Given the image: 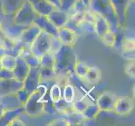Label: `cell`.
Returning a JSON list of instances; mask_svg holds the SVG:
<instances>
[{"mask_svg":"<svg viewBox=\"0 0 135 126\" xmlns=\"http://www.w3.org/2000/svg\"><path fill=\"white\" fill-rule=\"evenodd\" d=\"M77 55L73 46L62 45L60 49L55 54L54 71L56 76V82L63 87L68 82L69 77L74 73V67L77 62Z\"/></svg>","mask_w":135,"mask_h":126,"instance_id":"cell-1","label":"cell"},{"mask_svg":"<svg viewBox=\"0 0 135 126\" xmlns=\"http://www.w3.org/2000/svg\"><path fill=\"white\" fill-rule=\"evenodd\" d=\"M47 91V83L41 82L37 90L31 93L26 102L23 105L24 114L32 118H38L42 115L45 113L42 97Z\"/></svg>","mask_w":135,"mask_h":126,"instance_id":"cell-2","label":"cell"},{"mask_svg":"<svg viewBox=\"0 0 135 126\" xmlns=\"http://www.w3.org/2000/svg\"><path fill=\"white\" fill-rule=\"evenodd\" d=\"M90 9L108 20L111 30L114 31L115 33L119 30L121 27L110 0H91Z\"/></svg>","mask_w":135,"mask_h":126,"instance_id":"cell-3","label":"cell"},{"mask_svg":"<svg viewBox=\"0 0 135 126\" xmlns=\"http://www.w3.org/2000/svg\"><path fill=\"white\" fill-rule=\"evenodd\" d=\"M38 15L28 0H25L21 7L13 15V25L17 27L26 28L33 25L35 18Z\"/></svg>","mask_w":135,"mask_h":126,"instance_id":"cell-4","label":"cell"},{"mask_svg":"<svg viewBox=\"0 0 135 126\" xmlns=\"http://www.w3.org/2000/svg\"><path fill=\"white\" fill-rule=\"evenodd\" d=\"M53 36L45 31H40V33L36 37L33 43L30 46L31 52L37 58H40L43 55L47 53L50 50L51 43H52Z\"/></svg>","mask_w":135,"mask_h":126,"instance_id":"cell-5","label":"cell"},{"mask_svg":"<svg viewBox=\"0 0 135 126\" xmlns=\"http://www.w3.org/2000/svg\"><path fill=\"white\" fill-rule=\"evenodd\" d=\"M40 84V67H30V70L28 73L27 77L23 82V87L31 94L37 90Z\"/></svg>","mask_w":135,"mask_h":126,"instance_id":"cell-6","label":"cell"},{"mask_svg":"<svg viewBox=\"0 0 135 126\" xmlns=\"http://www.w3.org/2000/svg\"><path fill=\"white\" fill-rule=\"evenodd\" d=\"M117 99L118 96L115 93L109 91H105L102 92L100 96L97 97L96 104L99 107L101 111L113 112Z\"/></svg>","mask_w":135,"mask_h":126,"instance_id":"cell-7","label":"cell"},{"mask_svg":"<svg viewBox=\"0 0 135 126\" xmlns=\"http://www.w3.org/2000/svg\"><path fill=\"white\" fill-rule=\"evenodd\" d=\"M134 108V100L129 96H123L117 99L113 112L119 116H126L133 111Z\"/></svg>","mask_w":135,"mask_h":126,"instance_id":"cell-8","label":"cell"},{"mask_svg":"<svg viewBox=\"0 0 135 126\" xmlns=\"http://www.w3.org/2000/svg\"><path fill=\"white\" fill-rule=\"evenodd\" d=\"M112 6L117 15L120 27H123L127 21L128 8L131 0H110Z\"/></svg>","mask_w":135,"mask_h":126,"instance_id":"cell-9","label":"cell"},{"mask_svg":"<svg viewBox=\"0 0 135 126\" xmlns=\"http://www.w3.org/2000/svg\"><path fill=\"white\" fill-rule=\"evenodd\" d=\"M40 28L35 24L24 28L18 35V41L23 45L30 46L36 37L40 33Z\"/></svg>","mask_w":135,"mask_h":126,"instance_id":"cell-10","label":"cell"},{"mask_svg":"<svg viewBox=\"0 0 135 126\" xmlns=\"http://www.w3.org/2000/svg\"><path fill=\"white\" fill-rule=\"evenodd\" d=\"M78 34L75 30L67 26H63L58 29L57 38L62 45L73 46L76 44L78 38Z\"/></svg>","mask_w":135,"mask_h":126,"instance_id":"cell-11","label":"cell"},{"mask_svg":"<svg viewBox=\"0 0 135 126\" xmlns=\"http://www.w3.org/2000/svg\"><path fill=\"white\" fill-rule=\"evenodd\" d=\"M23 87V82L15 78L0 80V97L15 93Z\"/></svg>","mask_w":135,"mask_h":126,"instance_id":"cell-12","label":"cell"},{"mask_svg":"<svg viewBox=\"0 0 135 126\" xmlns=\"http://www.w3.org/2000/svg\"><path fill=\"white\" fill-rule=\"evenodd\" d=\"M20 44V47L18 50L16 55L24 59L26 63L30 67H40V60L31 52L29 45Z\"/></svg>","mask_w":135,"mask_h":126,"instance_id":"cell-13","label":"cell"},{"mask_svg":"<svg viewBox=\"0 0 135 126\" xmlns=\"http://www.w3.org/2000/svg\"><path fill=\"white\" fill-rule=\"evenodd\" d=\"M33 24L38 26L40 29V30L46 32V33L50 34L53 37H57L58 28L55 27L52 23L49 20L47 16H43V15H38L35 18Z\"/></svg>","mask_w":135,"mask_h":126,"instance_id":"cell-14","label":"cell"},{"mask_svg":"<svg viewBox=\"0 0 135 126\" xmlns=\"http://www.w3.org/2000/svg\"><path fill=\"white\" fill-rule=\"evenodd\" d=\"M47 18L52 24L58 29L66 26L69 20V13L61 9L55 8L47 15Z\"/></svg>","mask_w":135,"mask_h":126,"instance_id":"cell-15","label":"cell"},{"mask_svg":"<svg viewBox=\"0 0 135 126\" xmlns=\"http://www.w3.org/2000/svg\"><path fill=\"white\" fill-rule=\"evenodd\" d=\"M18 44V41L7 33L6 30L0 22V45L5 49L8 52H10L16 49Z\"/></svg>","mask_w":135,"mask_h":126,"instance_id":"cell-16","label":"cell"},{"mask_svg":"<svg viewBox=\"0 0 135 126\" xmlns=\"http://www.w3.org/2000/svg\"><path fill=\"white\" fill-rule=\"evenodd\" d=\"M30 70V67L26 63L25 60L20 57H17L15 67L13 70V78L23 82L25 77H27Z\"/></svg>","mask_w":135,"mask_h":126,"instance_id":"cell-17","label":"cell"},{"mask_svg":"<svg viewBox=\"0 0 135 126\" xmlns=\"http://www.w3.org/2000/svg\"><path fill=\"white\" fill-rule=\"evenodd\" d=\"M33 7L35 11L39 15L47 16L49 13L55 8L47 0H28Z\"/></svg>","mask_w":135,"mask_h":126,"instance_id":"cell-18","label":"cell"},{"mask_svg":"<svg viewBox=\"0 0 135 126\" xmlns=\"http://www.w3.org/2000/svg\"><path fill=\"white\" fill-rule=\"evenodd\" d=\"M25 0H2L1 10L5 15H13Z\"/></svg>","mask_w":135,"mask_h":126,"instance_id":"cell-19","label":"cell"},{"mask_svg":"<svg viewBox=\"0 0 135 126\" xmlns=\"http://www.w3.org/2000/svg\"><path fill=\"white\" fill-rule=\"evenodd\" d=\"M110 29V25L108 20H106L104 17L98 15V13H95V20H94V33L97 35V36L100 38V37L108 31Z\"/></svg>","mask_w":135,"mask_h":126,"instance_id":"cell-20","label":"cell"},{"mask_svg":"<svg viewBox=\"0 0 135 126\" xmlns=\"http://www.w3.org/2000/svg\"><path fill=\"white\" fill-rule=\"evenodd\" d=\"M22 114H24V108H23V106H20L18 108L13 109L7 110L2 117L0 118V126L2 125L8 126V124L11 122L12 119H13L16 117H20Z\"/></svg>","mask_w":135,"mask_h":126,"instance_id":"cell-21","label":"cell"},{"mask_svg":"<svg viewBox=\"0 0 135 126\" xmlns=\"http://www.w3.org/2000/svg\"><path fill=\"white\" fill-rule=\"evenodd\" d=\"M53 105H54V109L55 112L62 115L67 114L69 113H71V112L75 111L73 109L72 102H69L66 101L63 97H61V99L58 100L57 102H53Z\"/></svg>","mask_w":135,"mask_h":126,"instance_id":"cell-22","label":"cell"},{"mask_svg":"<svg viewBox=\"0 0 135 126\" xmlns=\"http://www.w3.org/2000/svg\"><path fill=\"white\" fill-rule=\"evenodd\" d=\"M101 77L102 73L100 69L97 67H90L86 74L84 80L86 82L91 84V85H96L100 82Z\"/></svg>","mask_w":135,"mask_h":126,"instance_id":"cell-23","label":"cell"},{"mask_svg":"<svg viewBox=\"0 0 135 126\" xmlns=\"http://www.w3.org/2000/svg\"><path fill=\"white\" fill-rule=\"evenodd\" d=\"M16 62H17L16 55H13L10 52H5L2 55L1 59H0L2 68L9 70V71L12 72L13 68L15 67Z\"/></svg>","mask_w":135,"mask_h":126,"instance_id":"cell-24","label":"cell"},{"mask_svg":"<svg viewBox=\"0 0 135 126\" xmlns=\"http://www.w3.org/2000/svg\"><path fill=\"white\" fill-rule=\"evenodd\" d=\"M64 118L66 119L68 126L82 125V124H84L85 122L87 121L84 119L82 114L77 113V112H76V111H73V112H71V113L65 114Z\"/></svg>","mask_w":135,"mask_h":126,"instance_id":"cell-25","label":"cell"},{"mask_svg":"<svg viewBox=\"0 0 135 126\" xmlns=\"http://www.w3.org/2000/svg\"><path fill=\"white\" fill-rule=\"evenodd\" d=\"M48 95L52 102H57L62 97V87L56 82H53L48 89Z\"/></svg>","mask_w":135,"mask_h":126,"instance_id":"cell-26","label":"cell"},{"mask_svg":"<svg viewBox=\"0 0 135 126\" xmlns=\"http://www.w3.org/2000/svg\"><path fill=\"white\" fill-rule=\"evenodd\" d=\"M62 97L69 102H73V101L75 100L76 97L75 87L70 82H66L62 87Z\"/></svg>","mask_w":135,"mask_h":126,"instance_id":"cell-27","label":"cell"},{"mask_svg":"<svg viewBox=\"0 0 135 126\" xmlns=\"http://www.w3.org/2000/svg\"><path fill=\"white\" fill-rule=\"evenodd\" d=\"M101 109L97 106V104H87L86 109L83 111L82 115L84 119L87 121L93 120L97 117V115L100 114Z\"/></svg>","mask_w":135,"mask_h":126,"instance_id":"cell-28","label":"cell"},{"mask_svg":"<svg viewBox=\"0 0 135 126\" xmlns=\"http://www.w3.org/2000/svg\"><path fill=\"white\" fill-rule=\"evenodd\" d=\"M100 40L106 46L113 48L117 44V33L109 30L100 37Z\"/></svg>","mask_w":135,"mask_h":126,"instance_id":"cell-29","label":"cell"},{"mask_svg":"<svg viewBox=\"0 0 135 126\" xmlns=\"http://www.w3.org/2000/svg\"><path fill=\"white\" fill-rule=\"evenodd\" d=\"M40 83L41 82H55L56 76L54 69L44 68L40 67Z\"/></svg>","mask_w":135,"mask_h":126,"instance_id":"cell-30","label":"cell"},{"mask_svg":"<svg viewBox=\"0 0 135 126\" xmlns=\"http://www.w3.org/2000/svg\"><path fill=\"white\" fill-rule=\"evenodd\" d=\"M40 60V67L44 68H49V69H54L55 65V55L47 52L42 57L39 58Z\"/></svg>","mask_w":135,"mask_h":126,"instance_id":"cell-31","label":"cell"},{"mask_svg":"<svg viewBox=\"0 0 135 126\" xmlns=\"http://www.w3.org/2000/svg\"><path fill=\"white\" fill-rule=\"evenodd\" d=\"M89 67H90L84 62L77 60V62L75 65V67H74V74L79 79H84Z\"/></svg>","mask_w":135,"mask_h":126,"instance_id":"cell-32","label":"cell"},{"mask_svg":"<svg viewBox=\"0 0 135 126\" xmlns=\"http://www.w3.org/2000/svg\"><path fill=\"white\" fill-rule=\"evenodd\" d=\"M121 48L122 50L127 51V50H135V42L134 38L133 37H127L122 40L121 43Z\"/></svg>","mask_w":135,"mask_h":126,"instance_id":"cell-33","label":"cell"},{"mask_svg":"<svg viewBox=\"0 0 135 126\" xmlns=\"http://www.w3.org/2000/svg\"><path fill=\"white\" fill-rule=\"evenodd\" d=\"M30 93L28 92L24 87H21L20 89H18L16 92H15V96H16V97H17V99H18V101L20 102V104L23 106L24 105L25 102H26V101H27V99H29V97H30Z\"/></svg>","mask_w":135,"mask_h":126,"instance_id":"cell-34","label":"cell"},{"mask_svg":"<svg viewBox=\"0 0 135 126\" xmlns=\"http://www.w3.org/2000/svg\"><path fill=\"white\" fill-rule=\"evenodd\" d=\"M72 105H73V109L77 113H81L82 114L83 111H84L87 106V102L82 99H76V100H74L72 102Z\"/></svg>","mask_w":135,"mask_h":126,"instance_id":"cell-35","label":"cell"},{"mask_svg":"<svg viewBox=\"0 0 135 126\" xmlns=\"http://www.w3.org/2000/svg\"><path fill=\"white\" fill-rule=\"evenodd\" d=\"M77 0H60V9L65 12H69L73 8Z\"/></svg>","mask_w":135,"mask_h":126,"instance_id":"cell-36","label":"cell"},{"mask_svg":"<svg viewBox=\"0 0 135 126\" xmlns=\"http://www.w3.org/2000/svg\"><path fill=\"white\" fill-rule=\"evenodd\" d=\"M125 73L127 75L131 77V78H134L135 76V62L134 60H128V63L125 66Z\"/></svg>","mask_w":135,"mask_h":126,"instance_id":"cell-37","label":"cell"},{"mask_svg":"<svg viewBox=\"0 0 135 126\" xmlns=\"http://www.w3.org/2000/svg\"><path fill=\"white\" fill-rule=\"evenodd\" d=\"M61 46H62L61 42L59 40V39L57 38V37H53L52 43H51L50 50L49 52H50V53H52V54L55 55L60 49Z\"/></svg>","mask_w":135,"mask_h":126,"instance_id":"cell-38","label":"cell"},{"mask_svg":"<svg viewBox=\"0 0 135 126\" xmlns=\"http://www.w3.org/2000/svg\"><path fill=\"white\" fill-rule=\"evenodd\" d=\"M13 78V74L12 71H9V70L2 68L0 69V80H3V79H10Z\"/></svg>","mask_w":135,"mask_h":126,"instance_id":"cell-39","label":"cell"},{"mask_svg":"<svg viewBox=\"0 0 135 126\" xmlns=\"http://www.w3.org/2000/svg\"><path fill=\"white\" fill-rule=\"evenodd\" d=\"M47 125H55V126H68L67 121L65 118H61V119H53L52 121H50L49 124H47Z\"/></svg>","mask_w":135,"mask_h":126,"instance_id":"cell-40","label":"cell"},{"mask_svg":"<svg viewBox=\"0 0 135 126\" xmlns=\"http://www.w3.org/2000/svg\"><path fill=\"white\" fill-rule=\"evenodd\" d=\"M122 57L127 60H134L135 59V52L134 50H122Z\"/></svg>","mask_w":135,"mask_h":126,"instance_id":"cell-41","label":"cell"},{"mask_svg":"<svg viewBox=\"0 0 135 126\" xmlns=\"http://www.w3.org/2000/svg\"><path fill=\"white\" fill-rule=\"evenodd\" d=\"M15 125H18V126H25V124L24 123V121H22L20 117H16L13 119L11 120V122L8 124V126H15Z\"/></svg>","mask_w":135,"mask_h":126,"instance_id":"cell-42","label":"cell"},{"mask_svg":"<svg viewBox=\"0 0 135 126\" xmlns=\"http://www.w3.org/2000/svg\"><path fill=\"white\" fill-rule=\"evenodd\" d=\"M52 5L57 9H60V0H47Z\"/></svg>","mask_w":135,"mask_h":126,"instance_id":"cell-43","label":"cell"},{"mask_svg":"<svg viewBox=\"0 0 135 126\" xmlns=\"http://www.w3.org/2000/svg\"><path fill=\"white\" fill-rule=\"evenodd\" d=\"M7 111L6 108L4 107V105L2 104L1 102H0V118L2 117V116L3 115V114L5 113V112Z\"/></svg>","mask_w":135,"mask_h":126,"instance_id":"cell-44","label":"cell"},{"mask_svg":"<svg viewBox=\"0 0 135 126\" xmlns=\"http://www.w3.org/2000/svg\"><path fill=\"white\" fill-rule=\"evenodd\" d=\"M5 52H8V51L4 49L3 47H2L1 45H0V59H1V57H2V55L5 53ZM0 69H2V66H1V62H0Z\"/></svg>","mask_w":135,"mask_h":126,"instance_id":"cell-45","label":"cell"},{"mask_svg":"<svg viewBox=\"0 0 135 126\" xmlns=\"http://www.w3.org/2000/svg\"><path fill=\"white\" fill-rule=\"evenodd\" d=\"M81 1L84 3L86 5L90 8V3H91V0H81Z\"/></svg>","mask_w":135,"mask_h":126,"instance_id":"cell-46","label":"cell"},{"mask_svg":"<svg viewBox=\"0 0 135 126\" xmlns=\"http://www.w3.org/2000/svg\"><path fill=\"white\" fill-rule=\"evenodd\" d=\"M131 2H134V0H131Z\"/></svg>","mask_w":135,"mask_h":126,"instance_id":"cell-47","label":"cell"}]
</instances>
